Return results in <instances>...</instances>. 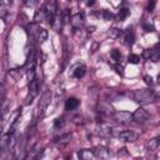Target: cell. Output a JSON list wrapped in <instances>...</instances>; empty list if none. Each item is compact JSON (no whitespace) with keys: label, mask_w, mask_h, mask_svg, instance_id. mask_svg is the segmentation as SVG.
<instances>
[{"label":"cell","mask_w":160,"mask_h":160,"mask_svg":"<svg viewBox=\"0 0 160 160\" xmlns=\"http://www.w3.org/2000/svg\"><path fill=\"white\" fill-rule=\"evenodd\" d=\"M10 75L14 78V79H19L21 76V69H14L10 71Z\"/></svg>","instance_id":"cell-21"},{"label":"cell","mask_w":160,"mask_h":160,"mask_svg":"<svg viewBox=\"0 0 160 160\" xmlns=\"http://www.w3.org/2000/svg\"><path fill=\"white\" fill-rule=\"evenodd\" d=\"M119 139H121L122 141H126V142H132L138 139V134L134 132L132 130H122L119 135H118Z\"/></svg>","instance_id":"cell-5"},{"label":"cell","mask_w":160,"mask_h":160,"mask_svg":"<svg viewBox=\"0 0 160 160\" xmlns=\"http://www.w3.org/2000/svg\"><path fill=\"white\" fill-rule=\"evenodd\" d=\"M111 58H112V60H115V61H119L120 60V58H121V54H120V51L118 50V49H114L112 51H111Z\"/></svg>","instance_id":"cell-20"},{"label":"cell","mask_w":160,"mask_h":160,"mask_svg":"<svg viewBox=\"0 0 160 160\" xmlns=\"http://www.w3.org/2000/svg\"><path fill=\"white\" fill-rule=\"evenodd\" d=\"M70 141V135H65V136H61L60 139H59V145H65V144H68Z\"/></svg>","instance_id":"cell-22"},{"label":"cell","mask_w":160,"mask_h":160,"mask_svg":"<svg viewBox=\"0 0 160 160\" xmlns=\"http://www.w3.org/2000/svg\"><path fill=\"white\" fill-rule=\"evenodd\" d=\"M144 80H145V82H146L148 85H150V86L154 84V81H152V78H151V76H149V75H145V76H144Z\"/></svg>","instance_id":"cell-26"},{"label":"cell","mask_w":160,"mask_h":160,"mask_svg":"<svg viewBox=\"0 0 160 160\" xmlns=\"http://www.w3.org/2000/svg\"><path fill=\"white\" fill-rule=\"evenodd\" d=\"M128 61H129L130 64H139V61H140V56L136 55V54H130L129 58H128Z\"/></svg>","instance_id":"cell-16"},{"label":"cell","mask_w":160,"mask_h":160,"mask_svg":"<svg viewBox=\"0 0 160 160\" xmlns=\"http://www.w3.org/2000/svg\"><path fill=\"white\" fill-rule=\"evenodd\" d=\"M38 89H39V84H38V81H36V79H34L32 81H30V88H29V95H28V98H26V105H29V104H31L32 102V99L36 96V94H38Z\"/></svg>","instance_id":"cell-4"},{"label":"cell","mask_w":160,"mask_h":160,"mask_svg":"<svg viewBox=\"0 0 160 160\" xmlns=\"http://www.w3.org/2000/svg\"><path fill=\"white\" fill-rule=\"evenodd\" d=\"M102 18L105 19V20H111L112 19V14L109 11V10H102Z\"/></svg>","instance_id":"cell-24"},{"label":"cell","mask_w":160,"mask_h":160,"mask_svg":"<svg viewBox=\"0 0 160 160\" xmlns=\"http://www.w3.org/2000/svg\"><path fill=\"white\" fill-rule=\"evenodd\" d=\"M114 119L118 121V122H121V124H126L129 121L132 120V114L128 112V111H118L114 114Z\"/></svg>","instance_id":"cell-6"},{"label":"cell","mask_w":160,"mask_h":160,"mask_svg":"<svg viewBox=\"0 0 160 160\" xmlns=\"http://www.w3.org/2000/svg\"><path fill=\"white\" fill-rule=\"evenodd\" d=\"M92 151H94L95 156H96V158H100V159H108V158L110 156V151H109V149L105 148V146H96Z\"/></svg>","instance_id":"cell-7"},{"label":"cell","mask_w":160,"mask_h":160,"mask_svg":"<svg viewBox=\"0 0 160 160\" xmlns=\"http://www.w3.org/2000/svg\"><path fill=\"white\" fill-rule=\"evenodd\" d=\"M79 104H80V101L76 98H69L66 100V102H65V109L69 110V111L70 110H74V109H76L79 106Z\"/></svg>","instance_id":"cell-10"},{"label":"cell","mask_w":160,"mask_h":160,"mask_svg":"<svg viewBox=\"0 0 160 160\" xmlns=\"http://www.w3.org/2000/svg\"><path fill=\"white\" fill-rule=\"evenodd\" d=\"M61 18H62V22L64 24H66V22H69L71 19H70V15H69V10L68 9H65L62 12H61Z\"/></svg>","instance_id":"cell-18"},{"label":"cell","mask_w":160,"mask_h":160,"mask_svg":"<svg viewBox=\"0 0 160 160\" xmlns=\"http://www.w3.org/2000/svg\"><path fill=\"white\" fill-rule=\"evenodd\" d=\"M50 100H51V92H50V91H46V92L42 95V98L40 99V101H39V106H38V112H39V115H41V114L46 110L48 105L50 104Z\"/></svg>","instance_id":"cell-2"},{"label":"cell","mask_w":160,"mask_h":160,"mask_svg":"<svg viewBox=\"0 0 160 160\" xmlns=\"http://www.w3.org/2000/svg\"><path fill=\"white\" fill-rule=\"evenodd\" d=\"M148 118H149V112L142 108H138L132 114V120L136 122H144L145 120H148Z\"/></svg>","instance_id":"cell-3"},{"label":"cell","mask_w":160,"mask_h":160,"mask_svg":"<svg viewBox=\"0 0 160 160\" xmlns=\"http://www.w3.org/2000/svg\"><path fill=\"white\" fill-rule=\"evenodd\" d=\"M128 15H129V10H128V9H121V10L118 12V19H119L120 21H122Z\"/></svg>","instance_id":"cell-17"},{"label":"cell","mask_w":160,"mask_h":160,"mask_svg":"<svg viewBox=\"0 0 160 160\" xmlns=\"http://www.w3.org/2000/svg\"><path fill=\"white\" fill-rule=\"evenodd\" d=\"M151 52H152V50H145V51H144V58H146V59H150V56H151Z\"/></svg>","instance_id":"cell-28"},{"label":"cell","mask_w":160,"mask_h":160,"mask_svg":"<svg viewBox=\"0 0 160 160\" xmlns=\"http://www.w3.org/2000/svg\"><path fill=\"white\" fill-rule=\"evenodd\" d=\"M120 156H122V155H128V151H126V149L125 148H122V149H120L119 150V152H118Z\"/></svg>","instance_id":"cell-29"},{"label":"cell","mask_w":160,"mask_h":160,"mask_svg":"<svg viewBox=\"0 0 160 160\" xmlns=\"http://www.w3.org/2000/svg\"><path fill=\"white\" fill-rule=\"evenodd\" d=\"M94 2H95V0H89V1H88V5H92Z\"/></svg>","instance_id":"cell-32"},{"label":"cell","mask_w":160,"mask_h":160,"mask_svg":"<svg viewBox=\"0 0 160 160\" xmlns=\"http://www.w3.org/2000/svg\"><path fill=\"white\" fill-rule=\"evenodd\" d=\"M155 98L154 91L150 89H142V90H136L134 92V99L138 102H149Z\"/></svg>","instance_id":"cell-1"},{"label":"cell","mask_w":160,"mask_h":160,"mask_svg":"<svg viewBox=\"0 0 160 160\" xmlns=\"http://www.w3.org/2000/svg\"><path fill=\"white\" fill-rule=\"evenodd\" d=\"M142 29H144L146 32H151V31H154V25H152V24L144 22V24H142Z\"/></svg>","instance_id":"cell-23"},{"label":"cell","mask_w":160,"mask_h":160,"mask_svg":"<svg viewBox=\"0 0 160 160\" xmlns=\"http://www.w3.org/2000/svg\"><path fill=\"white\" fill-rule=\"evenodd\" d=\"M124 39L126 40V44H129V45H132V42H134V32H132V30L129 28L128 30H126V32L124 34Z\"/></svg>","instance_id":"cell-15"},{"label":"cell","mask_w":160,"mask_h":160,"mask_svg":"<svg viewBox=\"0 0 160 160\" xmlns=\"http://www.w3.org/2000/svg\"><path fill=\"white\" fill-rule=\"evenodd\" d=\"M154 8H155V0H151L148 5V11H154Z\"/></svg>","instance_id":"cell-27"},{"label":"cell","mask_w":160,"mask_h":160,"mask_svg":"<svg viewBox=\"0 0 160 160\" xmlns=\"http://www.w3.org/2000/svg\"><path fill=\"white\" fill-rule=\"evenodd\" d=\"M82 21H84V15H82V14H75V15L71 18V20H70L72 28H75V29H80Z\"/></svg>","instance_id":"cell-9"},{"label":"cell","mask_w":160,"mask_h":160,"mask_svg":"<svg viewBox=\"0 0 160 160\" xmlns=\"http://www.w3.org/2000/svg\"><path fill=\"white\" fill-rule=\"evenodd\" d=\"M85 72H86L85 65H79V66L74 70V76H75L76 79H81V78L85 75Z\"/></svg>","instance_id":"cell-14"},{"label":"cell","mask_w":160,"mask_h":160,"mask_svg":"<svg viewBox=\"0 0 160 160\" xmlns=\"http://www.w3.org/2000/svg\"><path fill=\"white\" fill-rule=\"evenodd\" d=\"M78 156H79V159H81V160H90V159H92V158L95 156V154H94V151H91V150L84 149V150H80V151L78 152Z\"/></svg>","instance_id":"cell-11"},{"label":"cell","mask_w":160,"mask_h":160,"mask_svg":"<svg viewBox=\"0 0 160 160\" xmlns=\"http://www.w3.org/2000/svg\"><path fill=\"white\" fill-rule=\"evenodd\" d=\"M120 30H118V29H111L110 30V36L111 38H118V36H120Z\"/></svg>","instance_id":"cell-25"},{"label":"cell","mask_w":160,"mask_h":160,"mask_svg":"<svg viewBox=\"0 0 160 160\" xmlns=\"http://www.w3.org/2000/svg\"><path fill=\"white\" fill-rule=\"evenodd\" d=\"M159 146H160V138L150 139V140H148L146 144H145V148H146L148 151H155Z\"/></svg>","instance_id":"cell-8"},{"label":"cell","mask_w":160,"mask_h":160,"mask_svg":"<svg viewBox=\"0 0 160 160\" xmlns=\"http://www.w3.org/2000/svg\"><path fill=\"white\" fill-rule=\"evenodd\" d=\"M36 39H38V41H39L40 44H42L45 40H48V31H46L45 29L39 28V29H38V32H36Z\"/></svg>","instance_id":"cell-13"},{"label":"cell","mask_w":160,"mask_h":160,"mask_svg":"<svg viewBox=\"0 0 160 160\" xmlns=\"http://www.w3.org/2000/svg\"><path fill=\"white\" fill-rule=\"evenodd\" d=\"M64 124H65V121H64V118H56V119L54 120V126H55L56 129H59V128H62V126H64Z\"/></svg>","instance_id":"cell-19"},{"label":"cell","mask_w":160,"mask_h":160,"mask_svg":"<svg viewBox=\"0 0 160 160\" xmlns=\"http://www.w3.org/2000/svg\"><path fill=\"white\" fill-rule=\"evenodd\" d=\"M94 29H95V26H89V28H88V32H92Z\"/></svg>","instance_id":"cell-31"},{"label":"cell","mask_w":160,"mask_h":160,"mask_svg":"<svg viewBox=\"0 0 160 160\" xmlns=\"http://www.w3.org/2000/svg\"><path fill=\"white\" fill-rule=\"evenodd\" d=\"M42 20H46V10H45V8L36 10V12L34 15V21L39 22V21H42Z\"/></svg>","instance_id":"cell-12"},{"label":"cell","mask_w":160,"mask_h":160,"mask_svg":"<svg viewBox=\"0 0 160 160\" xmlns=\"http://www.w3.org/2000/svg\"><path fill=\"white\" fill-rule=\"evenodd\" d=\"M98 46H99V44H96V42H94V44H92V50H91V51H92V52H94V51H96V49H98Z\"/></svg>","instance_id":"cell-30"},{"label":"cell","mask_w":160,"mask_h":160,"mask_svg":"<svg viewBox=\"0 0 160 160\" xmlns=\"http://www.w3.org/2000/svg\"><path fill=\"white\" fill-rule=\"evenodd\" d=\"M118 1H121V0H118Z\"/></svg>","instance_id":"cell-33"}]
</instances>
